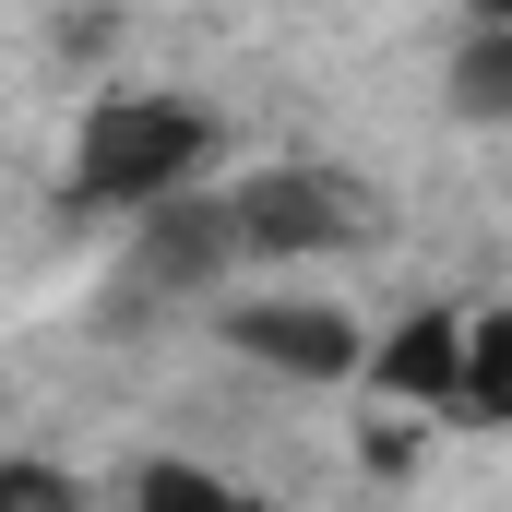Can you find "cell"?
<instances>
[{
  "instance_id": "obj_10",
  "label": "cell",
  "mask_w": 512,
  "mask_h": 512,
  "mask_svg": "<svg viewBox=\"0 0 512 512\" xmlns=\"http://www.w3.org/2000/svg\"><path fill=\"white\" fill-rule=\"evenodd\" d=\"M489 12H512V0H489Z\"/></svg>"
},
{
  "instance_id": "obj_3",
  "label": "cell",
  "mask_w": 512,
  "mask_h": 512,
  "mask_svg": "<svg viewBox=\"0 0 512 512\" xmlns=\"http://www.w3.org/2000/svg\"><path fill=\"white\" fill-rule=\"evenodd\" d=\"M227 227H239V251H334L346 227H358V203L334 191V179H310V167H274L251 191H227Z\"/></svg>"
},
{
  "instance_id": "obj_5",
  "label": "cell",
  "mask_w": 512,
  "mask_h": 512,
  "mask_svg": "<svg viewBox=\"0 0 512 512\" xmlns=\"http://www.w3.org/2000/svg\"><path fill=\"white\" fill-rule=\"evenodd\" d=\"M370 382L405 393V405H453V382H465V310H417L382 358H370Z\"/></svg>"
},
{
  "instance_id": "obj_7",
  "label": "cell",
  "mask_w": 512,
  "mask_h": 512,
  "mask_svg": "<svg viewBox=\"0 0 512 512\" xmlns=\"http://www.w3.org/2000/svg\"><path fill=\"white\" fill-rule=\"evenodd\" d=\"M453 108H465V120H512V12L489 36L453 48Z\"/></svg>"
},
{
  "instance_id": "obj_2",
  "label": "cell",
  "mask_w": 512,
  "mask_h": 512,
  "mask_svg": "<svg viewBox=\"0 0 512 512\" xmlns=\"http://www.w3.org/2000/svg\"><path fill=\"white\" fill-rule=\"evenodd\" d=\"M227 334H239V358L286 370V382H346L358 370V322L322 310V298H251V310H227Z\"/></svg>"
},
{
  "instance_id": "obj_4",
  "label": "cell",
  "mask_w": 512,
  "mask_h": 512,
  "mask_svg": "<svg viewBox=\"0 0 512 512\" xmlns=\"http://www.w3.org/2000/svg\"><path fill=\"white\" fill-rule=\"evenodd\" d=\"M215 262H239L227 203H167V191H155V227H143V251H131V286H203Z\"/></svg>"
},
{
  "instance_id": "obj_9",
  "label": "cell",
  "mask_w": 512,
  "mask_h": 512,
  "mask_svg": "<svg viewBox=\"0 0 512 512\" xmlns=\"http://www.w3.org/2000/svg\"><path fill=\"white\" fill-rule=\"evenodd\" d=\"M0 501H36V512H60V501H72V477H48V465H0Z\"/></svg>"
},
{
  "instance_id": "obj_6",
  "label": "cell",
  "mask_w": 512,
  "mask_h": 512,
  "mask_svg": "<svg viewBox=\"0 0 512 512\" xmlns=\"http://www.w3.org/2000/svg\"><path fill=\"white\" fill-rule=\"evenodd\" d=\"M453 405L489 417V429H512V310L465 322V382H453Z\"/></svg>"
},
{
  "instance_id": "obj_8",
  "label": "cell",
  "mask_w": 512,
  "mask_h": 512,
  "mask_svg": "<svg viewBox=\"0 0 512 512\" xmlns=\"http://www.w3.org/2000/svg\"><path fill=\"white\" fill-rule=\"evenodd\" d=\"M143 501H167V512H215L227 489H215V477H191V465H143Z\"/></svg>"
},
{
  "instance_id": "obj_1",
  "label": "cell",
  "mask_w": 512,
  "mask_h": 512,
  "mask_svg": "<svg viewBox=\"0 0 512 512\" xmlns=\"http://www.w3.org/2000/svg\"><path fill=\"white\" fill-rule=\"evenodd\" d=\"M203 108H179V96H108L84 143H72V191L84 203H155V191H179L191 167H203Z\"/></svg>"
}]
</instances>
